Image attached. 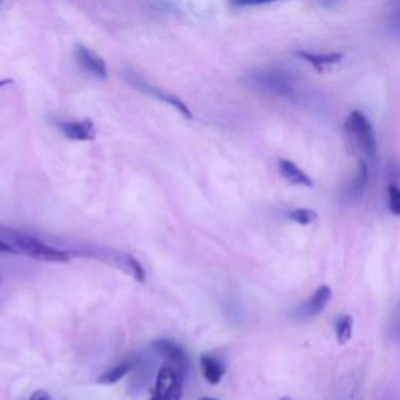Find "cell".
Here are the masks:
<instances>
[{
    "mask_svg": "<svg viewBox=\"0 0 400 400\" xmlns=\"http://www.w3.org/2000/svg\"><path fill=\"white\" fill-rule=\"evenodd\" d=\"M124 261H125V266L130 269V274L133 275V279L138 282V283H145L147 280V274H145V269L144 266L138 261L135 257L132 255H125L124 257Z\"/></svg>",
    "mask_w": 400,
    "mask_h": 400,
    "instance_id": "17",
    "label": "cell"
},
{
    "mask_svg": "<svg viewBox=\"0 0 400 400\" xmlns=\"http://www.w3.org/2000/svg\"><path fill=\"white\" fill-rule=\"evenodd\" d=\"M279 170L282 177L291 185H300V186H313V180L309 178V175L305 173L304 169H300L296 163L291 160H279Z\"/></svg>",
    "mask_w": 400,
    "mask_h": 400,
    "instance_id": "10",
    "label": "cell"
},
{
    "mask_svg": "<svg viewBox=\"0 0 400 400\" xmlns=\"http://www.w3.org/2000/svg\"><path fill=\"white\" fill-rule=\"evenodd\" d=\"M200 369L203 379H205L210 385H217L225 375L224 363L208 354H203L200 357Z\"/></svg>",
    "mask_w": 400,
    "mask_h": 400,
    "instance_id": "11",
    "label": "cell"
},
{
    "mask_svg": "<svg viewBox=\"0 0 400 400\" xmlns=\"http://www.w3.org/2000/svg\"><path fill=\"white\" fill-rule=\"evenodd\" d=\"M0 2H4V0H0Z\"/></svg>",
    "mask_w": 400,
    "mask_h": 400,
    "instance_id": "26",
    "label": "cell"
},
{
    "mask_svg": "<svg viewBox=\"0 0 400 400\" xmlns=\"http://www.w3.org/2000/svg\"><path fill=\"white\" fill-rule=\"evenodd\" d=\"M133 85L138 88V89H141V91H145L147 94H150V96H153V97H157L158 101H163V102H166V103H169V105H173V107L182 114V116H185L186 119H193V114H191V111H190V108L186 107V105L178 99V97H175V96H170V94H166V93H161V91H158L157 88H153V86H149L145 83V81H143V80H133Z\"/></svg>",
    "mask_w": 400,
    "mask_h": 400,
    "instance_id": "9",
    "label": "cell"
},
{
    "mask_svg": "<svg viewBox=\"0 0 400 400\" xmlns=\"http://www.w3.org/2000/svg\"><path fill=\"white\" fill-rule=\"evenodd\" d=\"M183 377L173 364L161 366L155 380L152 400H182Z\"/></svg>",
    "mask_w": 400,
    "mask_h": 400,
    "instance_id": "3",
    "label": "cell"
},
{
    "mask_svg": "<svg viewBox=\"0 0 400 400\" xmlns=\"http://www.w3.org/2000/svg\"><path fill=\"white\" fill-rule=\"evenodd\" d=\"M249 83L260 91L277 96H291L292 83L287 73L279 71H257L249 76Z\"/></svg>",
    "mask_w": 400,
    "mask_h": 400,
    "instance_id": "4",
    "label": "cell"
},
{
    "mask_svg": "<svg viewBox=\"0 0 400 400\" xmlns=\"http://www.w3.org/2000/svg\"><path fill=\"white\" fill-rule=\"evenodd\" d=\"M10 83H11V80H8V78H5V80H0V88L8 86Z\"/></svg>",
    "mask_w": 400,
    "mask_h": 400,
    "instance_id": "23",
    "label": "cell"
},
{
    "mask_svg": "<svg viewBox=\"0 0 400 400\" xmlns=\"http://www.w3.org/2000/svg\"><path fill=\"white\" fill-rule=\"evenodd\" d=\"M277 2V0H228V4L235 8H246V6H260Z\"/></svg>",
    "mask_w": 400,
    "mask_h": 400,
    "instance_id": "19",
    "label": "cell"
},
{
    "mask_svg": "<svg viewBox=\"0 0 400 400\" xmlns=\"http://www.w3.org/2000/svg\"><path fill=\"white\" fill-rule=\"evenodd\" d=\"M289 219L300 225H309L317 219V213L309 208H294L289 211Z\"/></svg>",
    "mask_w": 400,
    "mask_h": 400,
    "instance_id": "16",
    "label": "cell"
},
{
    "mask_svg": "<svg viewBox=\"0 0 400 400\" xmlns=\"http://www.w3.org/2000/svg\"><path fill=\"white\" fill-rule=\"evenodd\" d=\"M344 130L354 149L367 160H374L377 155V140L374 127L361 111H352L346 118Z\"/></svg>",
    "mask_w": 400,
    "mask_h": 400,
    "instance_id": "1",
    "label": "cell"
},
{
    "mask_svg": "<svg viewBox=\"0 0 400 400\" xmlns=\"http://www.w3.org/2000/svg\"><path fill=\"white\" fill-rule=\"evenodd\" d=\"M388 199H389V210L394 216L400 217V188L396 185H389L388 188Z\"/></svg>",
    "mask_w": 400,
    "mask_h": 400,
    "instance_id": "18",
    "label": "cell"
},
{
    "mask_svg": "<svg viewBox=\"0 0 400 400\" xmlns=\"http://www.w3.org/2000/svg\"><path fill=\"white\" fill-rule=\"evenodd\" d=\"M0 254H19V250L11 246L10 242L0 240Z\"/></svg>",
    "mask_w": 400,
    "mask_h": 400,
    "instance_id": "20",
    "label": "cell"
},
{
    "mask_svg": "<svg viewBox=\"0 0 400 400\" xmlns=\"http://www.w3.org/2000/svg\"><path fill=\"white\" fill-rule=\"evenodd\" d=\"M302 58H305L309 64H313L316 68H325V66H332V64H337L341 60V53H309V52H302L299 53Z\"/></svg>",
    "mask_w": 400,
    "mask_h": 400,
    "instance_id": "14",
    "label": "cell"
},
{
    "mask_svg": "<svg viewBox=\"0 0 400 400\" xmlns=\"http://www.w3.org/2000/svg\"><path fill=\"white\" fill-rule=\"evenodd\" d=\"M136 366V360L132 358V360H124L122 363L116 364L110 367L107 372H103L99 379H97V383H101V385H114V383H118L119 380H122L125 377L127 374L132 372Z\"/></svg>",
    "mask_w": 400,
    "mask_h": 400,
    "instance_id": "12",
    "label": "cell"
},
{
    "mask_svg": "<svg viewBox=\"0 0 400 400\" xmlns=\"http://www.w3.org/2000/svg\"><path fill=\"white\" fill-rule=\"evenodd\" d=\"M6 233L10 236V244L19 250V254H24L39 261H46V263H68L71 260V255L68 252L47 246L46 242L36 240L35 236L18 233V232L16 233L6 232Z\"/></svg>",
    "mask_w": 400,
    "mask_h": 400,
    "instance_id": "2",
    "label": "cell"
},
{
    "mask_svg": "<svg viewBox=\"0 0 400 400\" xmlns=\"http://www.w3.org/2000/svg\"><path fill=\"white\" fill-rule=\"evenodd\" d=\"M29 400H52V397H51V394L47 393V391H44V389H38V391H35L34 394L30 396V399Z\"/></svg>",
    "mask_w": 400,
    "mask_h": 400,
    "instance_id": "21",
    "label": "cell"
},
{
    "mask_svg": "<svg viewBox=\"0 0 400 400\" xmlns=\"http://www.w3.org/2000/svg\"><path fill=\"white\" fill-rule=\"evenodd\" d=\"M199 400H217V399H213V397H200Z\"/></svg>",
    "mask_w": 400,
    "mask_h": 400,
    "instance_id": "24",
    "label": "cell"
},
{
    "mask_svg": "<svg viewBox=\"0 0 400 400\" xmlns=\"http://www.w3.org/2000/svg\"><path fill=\"white\" fill-rule=\"evenodd\" d=\"M61 133L72 141H93L96 140V127L91 119L63 120L58 122Z\"/></svg>",
    "mask_w": 400,
    "mask_h": 400,
    "instance_id": "8",
    "label": "cell"
},
{
    "mask_svg": "<svg viewBox=\"0 0 400 400\" xmlns=\"http://www.w3.org/2000/svg\"><path fill=\"white\" fill-rule=\"evenodd\" d=\"M73 55H76V61L78 63V66L86 73H89V76L102 80L108 77L107 63H105L102 56L99 53H96L93 48L86 47L85 44H77Z\"/></svg>",
    "mask_w": 400,
    "mask_h": 400,
    "instance_id": "5",
    "label": "cell"
},
{
    "mask_svg": "<svg viewBox=\"0 0 400 400\" xmlns=\"http://www.w3.org/2000/svg\"><path fill=\"white\" fill-rule=\"evenodd\" d=\"M367 182H369V170H367V163L366 160H360L358 163V169H357V174L354 177L352 183L349 185V190L346 193L347 198L350 200H355L358 198H361V194L364 193Z\"/></svg>",
    "mask_w": 400,
    "mask_h": 400,
    "instance_id": "13",
    "label": "cell"
},
{
    "mask_svg": "<svg viewBox=\"0 0 400 400\" xmlns=\"http://www.w3.org/2000/svg\"><path fill=\"white\" fill-rule=\"evenodd\" d=\"M332 297L333 291L329 284H321V287L313 292V296L296 309L294 316H296L297 319H312V317L321 314L324 309L327 308Z\"/></svg>",
    "mask_w": 400,
    "mask_h": 400,
    "instance_id": "6",
    "label": "cell"
},
{
    "mask_svg": "<svg viewBox=\"0 0 400 400\" xmlns=\"http://www.w3.org/2000/svg\"><path fill=\"white\" fill-rule=\"evenodd\" d=\"M393 334H394L397 341H400V308H399V314L393 322Z\"/></svg>",
    "mask_w": 400,
    "mask_h": 400,
    "instance_id": "22",
    "label": "cell"
},
{
    "mask_svg": "<svg viewBox=\"0 0 400 400\" xmlns=\"http://www.w3.org/2000/svg\"><path fill=\"white\" fill-rule=\"evenodd\" d=\"M354 333V317L352 316H341L337 322V341L338 344L344 346L352 339Z\"/></svg>",
    "mask_w": 400,
    "mask_h": 400,
    "instance_id": "15",
    "label": "cell"
},
{
    "mask_svg": "<svg viewBox=\"0 0 400 400\" xmlns=\"http://www.w3.org/2000/svg\"><path fill=\"white\" fill-rule=\"evenodd\" d=\"M152 347L155 352H157L161 358H165L169 364L177 367L178 371L188 369V364H190L188 355L180 346L175 344V342L169 341V339H157V341H153Z\"/></svg>",
    "mask_w": 400,
    "mask_h": 400,
    "instance_id": "7",
    "label": "cell"
},
{
    "mask_svg": "<svg viewBox=\"0 0 400 400\" xmlns=\"http://www.w3.org/2000/svg\"><path fill=\"white\" fill-rule=\"evenodd\" d=\"M279 400H292V397H289V396H283L282 399H279Z\"/></svg>",
    "mask_w": 400,
    "mask_h": 400,
    "instance_id": "25",
    "label": "cell"
}]
</instances>
